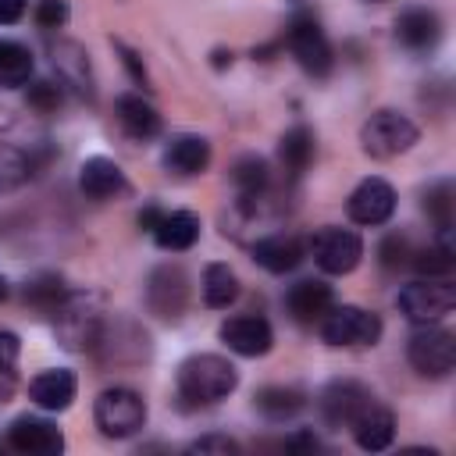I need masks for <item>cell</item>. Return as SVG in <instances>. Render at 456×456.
Masks as SVG:
<instances>
[{
  "label": "cell",
  "instance_id": "1",
  "mask_svg": "<svg viewBox=\"0 0 456 456\" xmlns=\"http://www.w3.org/2000/svg\"><path fill=\"white\" fill-rule=\"evenodd\" d=\"M235 385H239V370L232 367V360H224L217 353L189 356L178 367V399H182V406L221 403L224 395L235 392Z\"/></svg>",
  "mask_w": 456,
  "mask_h": 456
},
{
  "label": "cell",
  "instance_id": "2",
  "mask_svg": "<svg viewBox=\"0 0 456 456\" xmlns=\"http://www.w3.org/2000/svg\"><path fill=\"white\" fill-rule=\"evenodd\" d=\"M417 142V125L399 114V110H378L363 121L360 128V146L367 157L374 160H388V157H399L406 153L410 146Z\"/></svg>",
  "mask_w": 456,
  "mask_h": 456
},
{
  "label": "cell",
  "instance_id": "3",
  "mask_svg": "<svg viewBox=\"0 0 456 456\" xmlns=\"http://www.w3.org/2000/svg\"><path fill=\"white\" fill-rule=\"evenodd\" d=\"M93 417H96L100 435H107V438H128V435H135L146 424V403L132 388H107V392L96 395Z\"/></svg>",
  "mask_w": 456,
  "mask_h": 456
},
{
  "label": "cell",
  "instance_id": "4",
  "mask_svg": "<svg viewBox=\"0 0 456 456\" xmlns=\"http://www.w3.org/2000/svg\"><path fill=\"white\" fill-rule=\"evenodd\" d=\"M395 303L413 324H435L456 306V289L449 285V278H420V281L399 289Z\"/></svg>",
  "mask_w": 456,
  "mask_h": 456
},
{
  "label": "cell",
  "instance_id": "5",
  "mask_svg": "<svg viewBox=\"0 0 456 456\" xmlns=\"http://www.w3.org/2000/svg\"><path fill=\"white\" fill-rule=\"evenodd\" d=\"M406 356H410V363H413L417 374H424V378H445L456 367V338L445 328L424 324L420 331L410 335Z\"/></svg>",
  "mask_w": 456,
  "mask_h": 456
},
{
  "label": "cell",
  "instance_id": "6",
  "mask_svg": "<svg viewBox=\"0 0 456 456\" xmlns=\"http://www.w3.org/2000/svg\"><path fill=\"white\" fill-rule=\"evenodd\" d=\"M321 335L328 346H374L381 335V321L363 306H331L321 317Z\"/></svg>",
  "mask_w": 456,
  "mask_h": 456
},
{
  "label": "cell",
  "instance_id": "7",
  "mask_svg": "<svg viewBox=\"0 0 456 456\" xmlns=\"http://www.w3.org/2000/svg\"><path fill=\"white\" fill-rule=\"evenodd\" d=\"M310 253H314V260H317L321 271H328V274H349L360 264V256H363V242L349 228H317L310 235Z\"/></svg>",
  "mask_w": 456,
  "mask_h": 456
},
{
  "label": "cell",
  "instance_id": "8",
  "mask_svg": "<svg viewBox=\"0 0 456 456\" xmlns=\"http://www.w3.org/2000/svg\"><path fill=\"white\" fill-rule=\"evenodd\" d=\"M370 406H374V392L367 385H360V381H331L321 392V417L335 431L353 428Z\"/></svg>",
  "mask_w": 456,
  "mask_h": 456
},
{
  "label": "cell",
  "instance_id": "9",
  "mask_svg": "<svg viewBox=\"0 0 456 456\" xmlns=\"http://www.w3.org/2000/svg\"><path fill=\"white\" fill-rule=\"evenodd\" d=\"M289 50H292V57L299 61L303 71H310V75H317V78L331 71V46H328V36H324V28L317 25V18H310V14H296V18L289 21Z\"/></svg>",
  "mask_w": 456,
  "mask_h": 456
},
{
  "label": "cell",
  "instance_id": "10",
  "mask_svg": "<svg viewBox=\"0 0 456 456\" xmlns=\"http://www.w3.org/2000/svg\"><path fill=\"white\" fill-rule=\"evenodd\" d=\"M185 303H189V278L182 267L175 264H164L150 274L146 281V306L164 317V321H178L185 314Z\"/></svg>",
  "mask_w": 456,
  "mask_h": 456
},
{
  "label": "cell",
  "instance_id": "11",
  "mask_svg": "<svg viewBox=\"0 0 456 456\" xmlns=\"http://www.w3.org/2000/svg\"><path fill=\"white\" fill-rule=\"evenodd\" d=\"M7 445L14 452H25V456H57L64 449V435L53 420L46 417H18L11 420L7 428Z\"/></svg>",
  "mask_w": 456,
  "mask_h": 456
},
{
  "label": "cell",
  "instance_id": "12",
  "mask_svg": "<svg viewBox=\"0 0 456 456\" xmlns=\"http://www.w3.org/2000/svg\"><path fill=\"white\" fill-rule=\"evenodd\" d=\"M346 210H349V217L356 224H385L392 217V210H395V189L385 178H363L349 192Z\"/></svg>",
  "mask_w": 456,
  "mask_h": 456
},
{
  "label": "cell",
  "instance_id": "13",
  "mask_svg": "<svg viewBox=\"0 0 456 456\" xmlns=\"http://www.w3.org/2000/svg\"><path fill=\"white\" fill-rule=\"evenodd\" d=\"M53 317H57V335L64 338L68 349H93V342H96L103 321L96 317V310L86 306L82 296H68V299L53 310Z\"/></svg>",
  "mask_w": 456,
  "mask_h": 456
},
{
  "label": "cell",
  "instance_id": "14",
  "mask_svg": "<svg viewBox=\"0 0 456 456\" xmlns=\"http://www.w3.org/2000/svg\"><path fill=\"white\" fill-rule=\"evenodd\" d=\"M221 342L239 356H264L274 342V331L260 314H239L221 324Z\"/></svg>",
  "mask_w": 456,
  "mask_h": 456
},
{
  "label": "cell",
  "instance_id": "15",
  "mask_svg": "<svg viewBox=\"0 0 456 456\" xmlns=\"http://www.w3.org/2000/svg\"><path fill=\"white\" fill-rule=\"evenodd\" d=\"M285 306L289 314L299 321V324H317L331 306H335V292L328 281H317V278H303L289 289L285 296Z\"/></svg>",
  "mask_w": 456,
  "mask_h": 456
},
{
  "label": "cell",
  "instance_id": "16",
  "mask_svg": "<svg viewBox=\"0 0 456 456\" xmlns=\"http://www.w3.org/2000/svg\"><path fill=\"white\" fill-rule=\"evenodd\" d=\"M78 189H82L89 200H110V196L125 192L128 182H125V171H121L110 157H89V160L78 167Z\"/></svg>",
  "mask_w": 456,
  "mask_h": 456
},
{
  "label": "cell",
  "instance_id": "17",
  "mask_svg": "<svg viewBox=\"0 0 456 456\" xmlns=\"http://www.w3.org/2000/svg\"><path fill=\"white\" fill-rule=\"evenodd\" d=\"M395 39L406 50H431L442 39V21L428 7H410L395 18Z\"/></svg>",
  "mask_w": 456,
  "mask_h": 456
},
{
  "label": "cell",
  "instance_id": "18",
  "mask_svg": "<svg viewBox=\"0 0 456 456\" xmlns=\"http://www.w3.org/2000/svg\"><path fill=\"white\" fill-rule=\"evenodd\" d=\"M75 388H78L75 374L64 370V367H53V370H43V374L32 378L28 395L39 410H68L71 399H75Z\"/></svg>",
  "mask_w": 456,
  "mask_h": 456
},
{
  "label": "cell",
  "instance_id": "19",
  "mask_svg": "<svg viewBox=\"0 0 456 456\" xmlns=\"http://www.w3.org/2000/svg\"><path fill=\"white\" fill-rule=\"evenodd\" d=\"M253 260L271 271V274H285L292 267H299L303 260V242L296 235H267L253 242Z\"/></svg>",
  "mask_w": 456,
  "mask_h": 456
},
{
  "label": "cell",
  "instance_id": "20",
  "mask_svg": "<svg viewBox=\"0 0 456 456\" xmlns=\"http://www.w3.org/2000/svg\"><path fill=\"white\" fill-rule=\"evenodd\" d=\"M210 164V142L203 135H175L164 146V167L175 175H200Z\"/></svg>",
  "mask_w": 456,
  "mask_h": 456
},
{
  "label": "cell",
  "instance_id": "21",
  "mask_svg": "<svg viewBox=\"0 0 456 456\" xmlns=\"http://www.w3.org/2000/svg\"><path fill=\"white\" fill-rule=\"evenodd\" d=\"M118 121L132 139H153L160 132V114L150 100H142L139 93H125L118 96Z\"/></svg>",
  "mask_w": 456,
  "mask_h": 456
},
{
  "label": "cell",
  "instance_id": "22",
  "mask_svg": "<svg viewBox=\"0 0 456 456\" xmlns=\"http://www.w3.org/2000/svg\"><path fill=\"white\" fill-rule=\"evenodd\" d=\"M150 235L157 239V246H160V249H171V253L189 249V246L200 239V217H196V214H189V210L160 214V221H157V228H153Z\"/></svg>",
  "mask_w": 456,
  "mask_h": 456
},
{
  "label": "cell",
  "instance_id": "23",
  "mask_svg": "<svg viewBox=\"0 0 456 456\" xmlns=\"http://www.w3.org/2000/svg\"><path fill=\"white\" fill-rule=\"evenodd\" d=\"M353 431H356V445H360V449L381 452V449H388L392 438H395V417H392V410H385V406L374 403V406L353 424Z\"/></svg>",
  "mask_w": 456,
  "mask_h": 456
},
{
  "label": "cell",
  "instance_id": "24",
  "mask_svg": "<svg viewBox=\"0 0 456 456\" xmlns=\"http://www.w3.org/2000/svg\"><path fill=\"white\" fill-rule=\"evenodd\" d=\"M53 68L61 71V78L68 86H75L82 96H93V78H89V61H86V50L78 43H57L53 50Z\"/></svg>",
  "mask_w": 456,
  "mask_h": 456
},
{
  "label": "cell",
  "instance_id": "25",
  "mask_svg": "<svg viewBox=\"0 0 456 456\" xmlns=\"http://www.w3.org/2000/svg\"><path fill=\"white\" fill-rule=\"evenodd\" d=\"M278 157H281L285 175H289V178H299V175L310 167V160H314V132H310L306 125L289 128V132L281 135V142H278Z\"/></svg>",
  "mask_w": 456,
  "mask_h": 456
},
{
  "label": "cell",
  "instance_id": "26",
  "mask_svg": "<svg viewBox=\"0 0 456 456\" xmlns=\"http://www.w3.org/2000/svg\"><path fill=\"white\" fill-rule=\"evenodd\" d=\"M253 406H256L267 420H289V417H296V413L306 406V399H303L299 388L267 385V388H260V392L253 395Z\"/></svg>",
  "mask_w": 456,
  "mask_h": 456
},
{
  "label": "cell",
  "instance_id": "27",
  "mask_svg": "<svg viewBox=\"0 0 456 456\" xmlns=\"http://www.w3.org/2000/svg\"><path fill=\"white\" fill-rule=\"evenodd\" d=\"M239 299V278L228 264H207L203 271V303L214 310H224Z\"/></svg>",
  "mask_w": 456,
  "mask_h": 456
},
{
  "label": "cell",
  "instance_id": "28",
  "mask_svg": "<svg viewBox=\"0 0 456 456\" xmlns=\"http://www.w3.org/2000/svg\"><path fill=\"white\" fill-rule=\"evenodd\" d=\"M68 296H71V292H68V285H64L61 274H36V278L25 285V303H28L32 310H39V314H53Z\"/></svg>",
  "mask_w": 456,
  "mask_h": 456
},
{
  "label": "cell",
  "instance_id": "29",
  "mask_svg": "<svg viewBox=\"0 0 456 456\" xmlns=\"http://www.w3.org/2000/svg\"><path fill=\"white\" fill-rule=\"evenodd\" d=\"M232 182L239 189V200H256L267 192V182H271V171H267V160L264 157H242L235 167H232Z\"/></svg>",
  "mask_w": 456,
  "mask_h": 456
},
{
  "label": "cell",
  "instance_id": "30",
  "mask_svg": "<svg viewBox=\"0 0 456 456\" xmlns=\"http://www.w3.org/2000/svg\"><path fill=\"white\" fill-rule=\"evenodd\" d=\"M32 75V53L28 46L14 39H0V86H25Z\"/></svg>",
  "mask_w": 456,
  "mask_h": 456
},
{
  "label": "cell",
  "instance_id": "31",
  "mask_svg": "<svg viewBox=\"0 0 456 456\" xmlns=\"http://www.w3.org/2000/svg\"><path fill=\"white\" fill-rule=\"evenodd\" d=\"M452 256H456V249H452V242H449V232H442V239H438L431 249L417 253L413 267H417L424 278H449V271H452V264H456Z\"/></svg>",
  "mask_w": 456,
  "mask_h": 456
},
{
  "label": "cell",
  "instance_id": "32",
  "mask_svg": "<svg viewBox=\"0 0 456 456\" xmlns=\"http://www.w3.org/2000/svg\"><path fill=\"white\" fill-rule=\"evenodd\" d=\"M452 200H456V192H452V182H435L428 192H424V210L435 217V224H438V232H449L452 228Z\"/></svg>",
  "mask_w": 456,
  "mask_h": 456
},
{
  "label": "cell",
  "instance_id": "33",
  "mask_svg": "<svg viewBox=\"0 0 456 456\" xmlns=\"http://www.w3.org/2000/svg\"><path fill=\"white\" fill-rule=\"evenodd\" d=\"M32 171V160L14 150V146H0V189H11V185H21Z\"/></svg>",
  "mask_w": 456,
  "mask_h": 456
},
{
  "label": "cell",
  "instance_id": "34",
  "mask_svg": "<svg viewBox=\"0 0 456 456\" xmlns=\"http://www.w3.org/2000/svg\"><path fill=\"white\" fill-rule=\"evenodd\" d=\"M192 456H235L239 452V442H232L228 435H203L189 445Z\"/></svg>",
  "mask_w": 456,
  "mask_h": 456
},
{
  "label": "cell",
  "instance_id": "35",
  "mask_svg": "<svg viewBox=\"0 0 456 456\" xmlns=\"http://www.w3.org/2000/svg\"><path fill=\"white\" fill-rule=\"evenodd\" d=\"M378 256H381V267H403L406 264V256H410V242H406V235H388L385 242H381V249H378Z\"/></svg>",
  "mask_w": 456,
  "mask_h": 456
},
{
  "label": "cell",
  "instance_id": "36",
  "mask_svg": "<svg viewBox=\"0 0 456 456\" xmlns=\"http://www.w3.org/2000/svg\"><path fill=\"white\" fill-rule=\"evenodd\" d=\"M28 103H32L36 110H43V114L57 110V107H61V86H53V82H36V86L28 89Z\"/></svg>",
  "mask_w": 456,
  "mask_h": 456
},
{
  "label": "cell",
  "instance_id": "37",
  "mask_svg": "<svg viewBox=\"0 0 456 456\" xmlns=\"http://www.w3.org/2000/svg\"><path fill=\"white\" fill-rule=\"evenodd\" d=\"M68 0H39V7H36V21L43 25V28H61L64 21H68Z\"/></svg>",
  "mask_w": 456,
  "mask_h": 456
},
{
  "label": "cell",
  "instance_id": "38",
  "mask_svg": "<svg viewBox=\"0 0 456 456\" xmlns=\"http://www.w3.org/2000/svg\"><path fill=\"white\" fill-rule=\"evenodd\" d=\"M18 353H21L18 335H14V331H0V374L18 363Z\"/></svg>",
  "mask_w": 456,
  "mask_h": 456
},
{
  "label": "cell",
  "instance_id": "39",
  "mask_svg": "<svg viewBox=\"0 0 456 456\" xmlns=\"http://www.w3.org/2000/svg\"><path fill=\"white\" fill-rule=\"evenodd\" d=\"M118 50H121V61H125V68L132 71V78H135L139 86H150V78H146V68L139 64V53H132V50H128V46H121V43H118Z\"/></svg>",
  "mask_w": 456,
  "mask_h": 456
},
{
  "label": "cell",
  "instance_id": "40",
  "mask_svg": "<svg viewBox=\"0 0 456 456\" xmlns=\"http://www.w3.org/2000/svg\"><path fill=\"white\" fill-rule=\"evenodd\" d=\"M25 14V0H0V25H14Z\"/></svg>",
  "mask_w": 456,
  "mask_h": 456
},
{
  "label": "cell",
  "instance_id": "41",
  "mask_svg": "<svg viewBox=\"0 0 456 456\" xmlns=\"http://www.w3.org/2000/svg\"><path fill=\"white\" fill-rule=\"evenodd\" d=\"M160 214H164L160 207H142V210H139V228L153 232V228H157V221H160Z\"/></svg>",
  "mask_w": 456,
  "mask_h": 456
},
{
  "label": "cell",
  "instance_id": "42",
  "mask_svg": "<svg viewBox=\"0 0 456 456\" xmlns=\"http://www.w3.org/2000/svg\"><path fill=\"white\" fill-rule=\"evenodd\" d=\"M11 392H14V378H11V370H4L0 374V406L11 399Z\"/></svg>",
  "mask_w": 456,
  "mask_h": 456
},
{
  "label": "cell",
  "instance_id": "43",
  "mask_svg": "<svg viewBox=\"0 0 456 456\" xmlns=\"http://www.w3.org/2000/svg\"><path fill=\"white\" fill-rule=\"evenodd\" d=\"M4 296H7V278L0 274V299H4Z\"/></svg>",
  "mask_w": 456,
  "mask_h": 456
}]
</instances>
